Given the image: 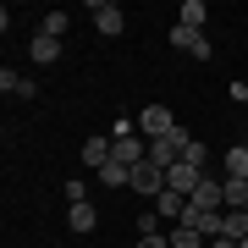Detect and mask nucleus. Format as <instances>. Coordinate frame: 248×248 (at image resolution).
Returning <instances> with one entry per match:
<instances>
[{"instance_id": "f257e3e1", "label": "nucleus", "mask_w": 248, "mask_h": 248, "mask_svg": "<svg viewBox=\"0 0 248 248\" xmlns=\"http://www.w3.org/2000/svg\"><path fill=\"white\" fill-rule=\"evenodd\" d=\"M187 143H193V138H187V127H177V133H166V138H155V143H149V160H155L160 171H171V166L187 155Z\"/></svg>"}, {"instance_id": "f03ea898", "label": "nucleus", "mask_w": 248, "mask_h": 248, "mask_svg": "<svg viewBox=\"0 0 248 248\" xmlns=\"http://www.w3.org/2000/svg\"><path fill=\"white\" fill-rule=\"evenodd\" d=\"M138 127H143V138L155 143V138H166V133H177L182 122H177V116H171V105H143V116H138Z\"/></svg>"}, {"instance_id": "7ed1b4c3", "label": "nucleus", "mask_w": 248, "mask_h": 248, "mask_svg": "<svg viewBox=\"0 0 248 248\" xmlns=\"http://www.w3.org/2000/svg\"><path fill=\"white\" fill-rule=\"evenodd\" d=\"M171 50H187V55H193V61H210V55H215V45H210V39H204V33H193V28H171Z\"/></svg>"}, {"instance_id": "20e7f679", "label": "nucleus", "mask_w": 248, "mask_h": 248, "mask_svg": "<svg viewBox=\"0 0 248 248\" xmlns=\"http://www.w3.org/2000/svg\"><path fill=\"white\" fill-rule=\"evenodd\" d=\"M89 17H94V28H99V33H110V39L127 28V11L116 6V0H94V6H89Z\"/></svg>"}, {"instance_id": "39448f33", "label": "nucleus", "mask_w": 248, "mask_h": 248, "mask_svg": "<svg viewBox=\"0 0 248 248\" xmlns=\"http://www.w3.org/2000/svg\"><path fill=\"white\" fill-rule=\"evenodd\" d=\"M127 187H133V193L160 199V193H166V171H160L155 160H143V166H133V182H127Z\"/></svg>"}, {"instance_id": "423d86ee", "label": "nucleus", "mask_w": 248, "mask_h": 248, "mask_svg": "<svg viewBox=\"0 0 248 248\" xmlns=\"http://www.w3.org/2000/svg\"><path fill=\"white\" fill-rule=\"evenodd\" d=\"M204 182V171L199 166H187V160H177V166H171L166 171V187H171V193H182V199H193V187Z\"/></svg>"}, {"instance_id": "0eeeda50", "label": "nucleus", "mask_w": 248, "mask_h": 248, "mask_svg": "<svg viewBox=\"0 0 248 248\" xmlns=\"http://www.w3.org/2000/svg\"><path fill=\"white\" fill-rule=\"evenodd\" d=\"M28 61H39V66H55V61H61V39H50V33H33V39H28Z\"/></svg>"}, {"instance_id": "6e6552de", "label": "nucleus", "mask_w": 248, "mask_h": 248, "mask_svg": "<svg viewBox=\"0 0 248 248\" xmlns=\"http://www.w3.org/2000/svg\"><path fill=\"white\" fill-rule=\"evenodd\" d=\"M0 89H6V94H17V99H33V94H39V83L28 78V72H11V66H0Z\"/></svg>"}, {"instance_id": "1a4fd4ad", "label": "nucleus", "mask_w": 248, "mask_h": 248, "mask_svg": "<svg viewBox=\"0 0 248 248\" xmlns=\"http://www.w3.org/2000/svg\"><path fill=\"white\" fill-rule=\"evenodd\" d=\"M155 215H160V221H171V226H177L182 215H187V199H182V193H171V187H166V193L155 199Z\"/></svg>"}, {"instance_id": "9d476101", "label": "nucleus", "mask_w": 248, "mask_h": 248, "mask_svg": "<svg viewBox=\"0 0 248 248\" xmlns=\"http://www.w3.org/2000/svg\"><path fill=\"white\" fill-rule=\"evenodd\" d=\"M110 149H116V143L94 133V138H89V143H83V149H78V155H83V166H94V171H99V166H105V160H110Z\"/></svg>"}, {"instance_id": "9b49d317", "label": "nucleus", "mask_w": 248, "mask_h": 248, "mask_svg": "<svg viewBox=\"0 0 248 248\" xmlns=\"http://www.w3.org/2000/svg\"><path fill=\"white\" fill-rule=\"evenodd\" d=\"M66 226L72 232H94L99 226V210H94V204H72V210H66Z\"/></svg>"}, {"instance_id": "f8f14e48", "label": "nucleus", "mask_w": 248, "mask_h": 248, "mask_svg": "<svg viewBox=\"0 0 248 248\" xmlns=\"http://www.w3.org/2000/svg\"><path fill=\"white\" fill-rule=\"evenodd\" d=\"M182 28H193V33H204V22H210V6H204V0H182Z\"/></svg>"}, {"instance_id": "ddd939ff", "label": "nucleus", "mask_w": 248, "mask_h": 248, "mask_svg": "<svg viewBox=\"0 0 248 248\" xmlns=\"http://www.w3.org/2000/svg\"><path fill=\"white\" fill-rule=\"evenodd\" d=\"M99 182H105V187H127V182H133V166H122V160H105V166H99Z\"/></svg>"}, {"instance_id": "4468645a", "label": "nucleus", "mask_w": 248, "mask_h": 248, "mask_svg": "<svg viewBox=\"0 0 248 248\" xmlns=\"http://www.w3.org/2000/svg\"><path fill=\"white\" fill-rule=\"evenodd\" d=\"M226 177H243L248 182V143H232V149H226Z\"/></svg>"}, {"instance_id": "2eb2a0df", "label": "nucleus", "mask_w": 248, "mask_h": 248, "mask_svg": "<svg viewBox=\"0 0 248 248\" xmlns=\"http://www.w3.org/2000/svg\"><path fill=\"white\" fill-rule=\"evenodd\" d=\"M166 237H171V248H210V237H199L193 226H171Z\"/></svg>"}, {"instance_id": "dca6fc26", "label": "nucleus", "mask_w": 248, "mask_h": 248, "mask_svg": "<svg viewBox=\"0 0 248 248\" xmlns=\"http://www.w3.org/2000/svg\"><path fill=\"white\" fill-rule=\"evenodd\" d=\"M66 22H72V17H66L61 6H55V11H45V17H39V33H50V39H61V33H66Z\"/></svg>"}, {"instance_id": "f3484780", "label": "nucleus", "mask_w": 248, "mask_h": 248, "mask_svg": "<svg viewBox=\"0 0 248 248\" xmlns=\"http://www.w3.org/2000/svg\"><path fill=\"white\" fill-rule=\"evenodd\" d=\"M226 210H248V182L243 177H226Z\"/></svg>"}, {"instance_id": "a211bd4d", "label": "nucleus", "mask_w": 248, "mask_h": 248, "mask_svg": "<svg viewBox=\"0 0 248 248\" xmlns=\"http://www.w3.org/2000/svg\"><path fill=\"white\" fill-rule=\"evenodd\" d=\"M138 237H160V215H155V204L138 215Z\"/></svg>"}, {"instance_id": "6ab92c4d", "label": "nucleus", "mask_w": 248, "mask_h": 248, "mask_svg": "<svg viewBox=\"0 0 248 248\" xmlns=\"http://www.w3.org/2000/svg\"><path fill=\"white\" fill-rule=\"evenodd\" d=\"M182 160H187V166H199V171H204V166H210V149H204V143H187V155H182Z\"/></svg>"}, {"instance_id": "aec40b11", "label": "nucleus", "mask_w": 248, "mask_h": 248, "mask_svg": "<svg viewBox=\"0 0 248 248\" xmlns=\"http://www.w3.org/2000/svg\"><path fill=\"white\" fill-rule=\"evenodd\" d=\"M61 193H66V204H89V187H83V182H66Z\"/></svg>"}, {"instance_id": "412c9836", "label": "nucleus", "mask_w": 248, "mask_h": 248, "mask_svg": "<svg viewBox=\"0 0 248 248\" xmlns=\"http://www.w3.org/2000/svg\"><path fill=\"white\" fill-rule=\"evenodd\" d=\"M138 248H171V237L160 232V237H138Z\"/></svg>"}, {"instance_id": "4be33fe9", "label": "nucleus", "mask_w": 248, "mask_h": 248, "mask_svg": "<svg viewBox=\"0 0 248 248\" xmlns=\"http://www.w3.org/2000/svg\"><path fill=\"white\" fill-rule=\"evenodd\" d=\"M210 248H237V243H232V237H210Z\"/></svg>"}]
</instances>
